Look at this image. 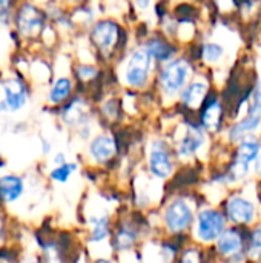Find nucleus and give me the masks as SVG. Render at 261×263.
<instances>
[{"label": "nucleus", "instance_id": "nucleus-2", "mask_svg": "<svg viewBox=\"0 0 261 263\" xmlns=\"http://www.w3.org/2000/svg\"><path fill=\"white\" fill-rule=\"evenodd\" d=\"M151 63H152V55L148 52L146 48L132 52L126 66V76H125L126 83L132 88H143L149 79Z\"/></svg>", "mask_w": 261, "mask_h": 263}, {"label": "nucleus", "instance_id": "nucleus-18", "mask_svg": "<svg viewBox=\"0 0 261 263\" xmlns=\"http://www.w3.org/2000/svg\"><path fill=\"white\" fill-rule=\"evenodd\" d=\"M71 91H72V82L68 77H60L49 91V102L58 105L71 96Z\"/></svg>", "mask_w": 261, "mask_h": 263}, {"label": "nucleus", "instance_id": "nucleus-8", "mask_svg": "<svg viewBox=\"0 0 261 263\" xmlns=\"http://www.w3.org/2000/svg\"><path fill=\"white\" fill-rule=\"evenodd\" d=\"M226 216L232 223L249 225L255 219V206L251 200L235 196L226 203Z\"/></svg>", "mask_w": 261, "mask_h": 263}, {"label": "nucleus", "instance_id": "nucleus-21", "mask_svg": "<svg viewBox=\"0 0 261 263\" xmlns=\"http://www.w3.org/2000/svg\"><path fill=\"white\" fill-rule=\"evenodd\" d=\"M74 171H75V165L74 163H60L57 168H54L51 171L49 176L55 182H66Z\"/></svg>", "mask_w": 261, "mask_h": 263}, {"label": "nucleus", "instance_id": "nucleus-3", "mask_svg": "<svg viewBox=\"0 0 261 263\" xmlns=\"http://www.w3.org/2000/svg\"><path fill=\"white\" fill-rule=\"evenodd\" d=\"M226 228V216L217 210H203L197 219V237L205 242H215Z\"/></svg>", "mask_w": 261, "mask_h": 263}, {"label": "nucleus", "instance_id": "nucleus-22", "mask_svg": "<svg viewBox=\"0 0 261 263\" xmlns=\"http://www.w3.org/2000/svg\"><path fill=\"white\" fill-rule=\"evenodd\" d=\"M108 234H109V222H108V217L97 219L94 222V227H92V236H91L92 240L94 242L103 240Z\"/></svg>", "mask_w": 261, "mask_h": 263}, {"label": "nucleus", "instance_id": "nucleus-7", "mask_svg": "<svg viewBox=\"0 0 261 263\" xmlns=\"http://www.w3.org/2000/svg\"><path fill=\"white\" fill-rule=\"evenodd\" d=\"M92 43L98 48V51L109 54L118 43L120 39V28L117 23L111 20H102L95 23V26L91 31Z\"/></svg>", "mask_w": 261, "mask_h": 263}, {"label": "nucleus", "instance_id": "nucleus-23", "mask_svg": "<svg viewBox=\"0 0 261 263\" xmlns=\"http://www.w3.org/2000/svg\"><path fill=\"white\" fill-rule=\"evenodd\" d=\"M134 242H135V236L132 233H129L128 230H123L115 237V248L118 251H123V250H128Z\"/></svg>", "mask_w": 261, "mask_h": 263}, {"label": "nucleus", "instance_id": "nucleus-4", "mask_svg": "<svg viewBox=\"0 0 261 263\" xmlns=\"http://www.w3.org/2000/svg\"><path fill=\"white\" fill-rule=\"evenodd\" d=\"M192 219H194V213L189 203L182 199L172 200L165 211V223L172 234L186 231L191 227Z\"/></svg>", "mask_w": 261, "mask_h": 263}, {"label": "nucleus", "instance_id": "nucleus-16", "mask_svg": "<svg viewBox=\"0 0 261 263\" xmlns=\"http://www.w3.org/2000/svg\"><path fill=\"white\" fill-rule=\"evenodd\" d=\"M23 194V180L17 176H3L0 177V197L2 202L11 203L15 202Z\"/></svg>", "mask_w": 261, "mask_h": 263}, {"label": "nucleus", "instance_id": "nucleus-13", "mask_svg": "<svg viewBox=\"0 0 261 263\" xmlns=\"http://www.w3.org/2000/svg\"><path fill=\"white\" fill-rule=\"evenodd\" d=\"M117 153V143L109 136H98L89 145V154L97 163H105Z\"/></svg>", "mask_w": 261, "mask_h": 263}, {"label": "nucleus", "instance_id": "nucleus-14", "mask_svg": "<svg viewBox=\"0 0 261 263\" xmlns=\"http://www.w3.org/2000/svg\"><path fill=\"white\" fill-rule=\"evenodd\" d=\"M225 116V111H223V105L217 100V99H212L209 100L205 106H203V111H202V126L206 128L208 131H218L223 125V117Z\"/></svg>", "mask_w": 261, "mask_h": 263}, {"label": "nucleus", "instance_id": "nucleus-24", "mask_svg": "<svg viewBox=\"0 0 261 263\" xmlns=\"http://www.w3.org/2000/svg\"><path fill=\"white\" fill-rule=\"evenodd\" d=\"M249 251L252 254L261 253V225H258L249 237Z\"/></svg>", "mask_w": 261, "mask_h": 263}, {"label": "nucleus", "instance_id": "nucleus-27", "mask_svg": "<svg viewBox=\"0 0 261 263\" xmlns=\"http://www.w3.org/2000/svg\"><path fill=\"white\" fill-rule=\"evenodd\" d=\"M218 6H222L223 9H231L237 2L235 0H215Z\"/></svg>", "mask_w": 261, "mask_h": 263}, {"label": "nucleus", "instance_id": "nucleus-5", "mask_svg": "<svg viewBox=\"0 0 261 263\" xmlns=\"http://www.w3.org/2000/svg\"><path fill=\"white\" fill-rule=\"evenodd\" d=\"M15 25H17V29L20 34L34 37L43 29L45 15L37 6H34L31 3H23L17 11Z\"/></svg>", "mask_w": 261, "mask_h": 263}, {"label": "nucleus", "instance_id": "nucleus-9", "mask_svg": "<svg viewBox=\"0 0 261 263\" xmlns=\"http://www.w3.org/2000/svg\"><path fill=\"white\" fill-rule=\"evenodd\" d=\"M5 100L2 102V108L6 111H17L25 106L28 100V89L20 79H9L3 85Z\"/></svg>", "mask_w": 261, "mask_h": 263}, {"label": "nucleus", "instance_id": "nucleus-15", "mask_svg": "<svg viewBox=\"0 0 261 263\" xmlns=\"http://www.w3.org/2000/svg\"><path fill=\"white\" fill-rule=\"evenodd\" d=\"M206 96H208V85L203 82H194L183 89L182 102L186 108L198 109L203 106Z\"/></svg>", "mask_w": 261, "mask_h": 263}, {"label": "nucleus", "instance_id": "nucleus-1", "mask_svg": "<svg viewBox=\"0 0 261 263\" xmlns=\"http://www.w3.org/2000/svg\"><path fill=\"white\" fill-rule=\"evenodd\" d=\"M191 76V65L185 59H177L168 63L160 72V86L166 94H177L183 91L186 82Z\"/></svg>", "mask_w": 261, "mask_h": 263}, {"label": "nucleus", "instance_id": "nucleus-26", "mask_svg": "<svg viewBox=\"0 0 261 263\" xmlns=\"http://www.w3.org/2000/svg\"><path fill=\"white\" fill-rule=\"evenodd\" d=\"M12 3H14V0H0V17L5 15L9 11Z\"/></svg>", "mask_w": 261, "mask_h": 263}, {"label": "nucleus", "instance_id": "nucleus-11", "mask_svg": "<svg viewBox=\"0 0 261 263\" xmlns=\"http://www.w3.org/2000/svg\"><path fill=\"white\" fill-rule=\"evenodd\" d=\"M245 248V237L238 228L225 230L217 239V251L225 257L240 254Z\"/></svg>", "mask_w": 261, "mask_h": 263}, {"label": "nucleus", "instance_id": "nucleus-17", "mask_svg": "<svg viewBox=\"0 0 261 263\" xmlns=\"http://www.w3.org/2000/svg\"><path fill=\"white\" fill-rule=\"evenodd\" d=\"M145 48L152 55V59H157L160 62L169 60L174 55V52H175L174 45H171L169 42L162 40V39H152V40H149Z\"/></svg>", "mask_w": 261, "mask_h": 263}, {"label": "nucleus", "instance_id": "nucleus-19", "mask_svg": "<svg viewBox=\"0 0 261 263\" xmlns=\"http://www.w3.org/2000/svg\"><path fill=\"white\" fill-rule=\"evenodd\" d=\"M261 154V145L260 142L257 140H243L242 145L237 149V157L242 162L246 163H252L258 159V156Z\"/></svg>", "mask_w": 261, "mask_h": 263}, {"label": "nucleus", "instance_id": "nucleus-20", "mask_svg": "<svg viewBox=\"0 0 261 263\" xmlns=\"http://www.w3.org/2000/svg\"><path fill=\"white\" fill-rule=\"evenodd\" d=\"M223 52L225 49L218 43H206L202 49V55L206 63H217L222 59Z\"/></svg>", "mask_w": 261, "mask_h": 263}, {"label": "nucleus", "instance_id": "nucleus-6", "mask_svg": "<svg viewBox=\"0 0 261 263\" xmlns=\"http://www.w3.org/2000/svg\"><path fill=\"white\" fill-rule=\"evenodd\" d=\"M261 123V92H257L255 99L249 105L246 117L234 125L229 131V139L232 142H242L246 136L252 134Z\"/></svg>", "mask_w": 261, "mask_h": 263}, {"label": "nucleus", "instance_id": "nucleus-25", "mask_svg": "<svg viewBox=\"0 0 261 263\" xmlns=\"http://www.w3.org/2000/svg\"><path fill=\"white\" fill-rule=\"evenodd\" d=\"M94 76H95V69L92 66L83 65V66L78 68V77H80V80H89Z\"/></svg>", "mask_w": 261, "mask_h": 263}, {"label": "nucleus", "instance_id": "nucleus-10", "mask_svg": "<svg viewBox=\"0 0 261 263\" xmlns=\"http://www.w3.org/2000/svg\"><path fill=\"white\" fill-rule=\"evenodd\" d=\"M149 170L158 179H168L172 174V162L168 149L163 143L157 142L152 145L149 153Z\"/></svg>", "mask_w": 261, "mask_h": 263}, {"label": "nucleus", "instance_id": "nucleus-12", "mask_svg": "<svg viewBox=\"0 0 261 263\" xmlns=\"http://www.w3.org/2000/svg\"><path fill=\"white\" fill-rule=\"evenodd\" d=\"M205 143V136L200 126L197 125H188L185 136L178 142V154L183 157H189L195 154Z\"/></svg>", "mask_w": 261, "mask_h": 263}, {"label": "nucleus", "instance_id": "nucleus-28", "mask_svg": "<svg viewBox=\"0 0 261 263\" xmlns=\"http://www.w3.org/2000/svg\"><path fill=\"white\" fill-rule=\"evenodd\" d=\"M135 3H137L140 8H146V6L151 3V0H135Z\"/></svg>", "mask_w": 261, "mask_h": 263}]
</instances>
